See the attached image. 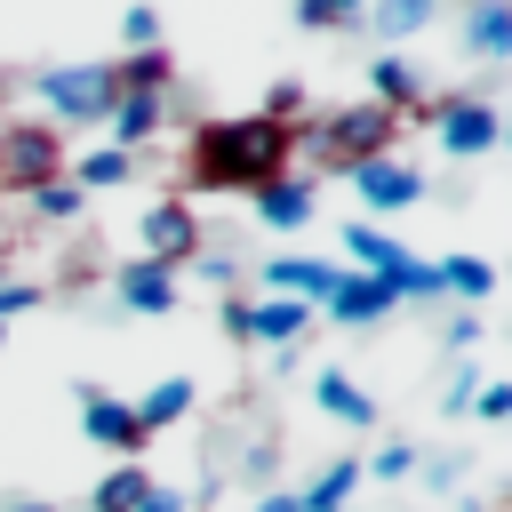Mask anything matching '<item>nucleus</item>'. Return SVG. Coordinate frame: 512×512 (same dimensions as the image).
Returning <instances> with one entry per match:
<instances>
[{
    "label": "nucleus",
    "instance_id": "1",
    "mask_svg": "<svg viewBox=\"0 0 512 512\" xmlns=\"http://www.w3.org/2000/svg\"><path fill=\"white\" fill-rule=\"evenodd\" d=\"M296 128V120H288ZM264 112H240V120H200L192 144H184V184L200 192H264L272 176H288L296 160V136Z\"/></svg>",
    "mask_w": 512,
    "mask_h": 512
},
{
    "label": "nucleus",
    "instance_id": "2",
    "mask_svg": "<svg viewBox=\"0 0 512 512\" xmlns=\"http://www.w3.org/2000/svg\"><path fill=\"white\" fill-rule=\"evenodd\" d=\"M400 112H384V104H336V112H312V120H296L288 136H296V152L304 160H320V168H360V160H384V152H400Z\"/></svg>",
    "mask_w": 512,
    "mask_h": 512
},
{
    "label": "nucleus",
    "instance_id": "3",
    "mask_svg": "<svg viewBox=\"0 0 512 512\" xmlns=\"http://www.w3.org/2000/svg\"><path fill=\"white\" fill-rule=\"evenodd\" d=\"M40 96H48V112L64 120V128H104V112H112V64H48L40 80H32ZM48 120V128H56Z\"/></svg>",
    "mask_w": 512,
    "mask_h": 512
},
{
    "label": "nucleus",
    "instance_id": "4",
    "mask_svg": "<svg viewBox=\"0 0 512 512\" xmlns=\"http://www.w3.org/2000/svg\"><path fill=\"white\" fill-rule=\"evenodd\" d=\"M432 104V144L448 152V160H480V152H496L504 144V112L488 104V96H424Z\"/></svg>",
    "mask_w": 512,
    "mask_h": 512
},
{
    "label": "nucleus",
    "instance_id": "5",
    "mask_svg": "<svg viewBox=\"0 0 512 512\" xmlns=\"http://www.w3.org/2000/svg\"><path fill=\"white\" fill-rule=\"evenodd\" d=\"M48 176H64V128H48V120H0V184L32 192Z\"/></svg>",
    "mask_w": 512,
    "mask_h": 512
},
{
    "label": "nucleus",
    "instance_id": "6",
    "mask_svg": "<svg viewBox=\"0 0 512 512\" xmlns=\"http://www.w3.org/2000/svg\"><path fill=\"white\" fill-rule=\"evenodd\" d=\"M352 176V192H360V224H376V216H400V208H416L424 200V176L400 160V152H384V160H360V168H344Z\"/></svg>",
    "mask_w": 512,
    "mask_h": 512
},
{
    "label": "nucleus",
    "instance_id": "7",
    "mask_svg": "<svg viewBox=\"0 0 512 512\" xmlns=\"http://www.w3.org/2000/svg\"><path fill=\"white\" fill-rule=\"evenodd\" d=\"M344 256H352V272H368V280H384L392 296H400V288H408V272L424 264V256H416L408 240H392L384 224H360V216L344 224Z\"/></svg>",
    "mask_w": 512,
    "mask_h": 512
},
{
    "label": "nucleus",
    "instance_id": "8",
    "mask_svg": "<svg viewBox=\"0 0 512 512\" xmlns=\"http://www.w3.org/2000/svg\"><path fill=\"white\" fill-rule=\"evenodd\" d=\"M136 240H144V256L152 264H192L200 256V216H192V200H152L144 208V224H136Z\"/></svg>",
    "mask_w": 512,
    "mask_h": 512
},
{
    "label": "nucleus",
    "instance_id": "9",
    "mask_svg": "<svg viewBox=\"0 0 512 512\" xmlns=\"http://www.w3.org/2000/svg\"><path fill=\"white\" fill-rule=\"evenodd\" d=\"M80 432H88L96 448H112L120 464H136V456H144V424H136V408H128V400H112L104 384H80Z\"/></svg>",
    "mask_w": 512,
    "mask_h": 512
},
{
    "label": "nucleus",
    "instance_id": "10",
    "mask_svg": "<svg viewBox=\"0 0 512 512\" xmlns=\"http://www.w3.org/2000/svg\"><path fill=\"white\" fill-rule=\"evenodd\" d=\"M344 280V264H328V256H264V272H256V296H296V304H328V288Z\"/></svg>",
    "mask_w": 512,
    "mask_h": 512
},
{
    "label": "nucleus",
    "instance_id": "11",
    "mask_svg": "<svg viewBox=\"0 0 512 512\" xmlns=\"http://www.w3.org/2000/svg\"><path fill=\"white\" fill-rule=\"evenodd\" d=\"M400 312V296L384 288V280H368V272H352L344 264V280L328 288V304H320V320L328 328H376V320H392Z\"/></svg>",
    "mask_w": 512,
    "mask_h": 512
},
{
    "label": "nucleus",
    "instance_id": "12",
    "mask_svg": "<svg viewBox=\"0 0 512 512\" xmlns=\"http://www.w3.org/2000/svg\"><path fill=\"white\" fill-rule=\"evenodd\" d=\"M248 200H256V224H264V232H304V224L320 216V184H312V176H296V168H288V176H272V184H264V192H248Z\"/></svg>",
    "mask_w": 512,
    "mask_h": 512
},
{
    "label": "nucleus",
    "instance_id": "13",
    "mask_svg": "<svg viewBox=\"0 0 512 512\" xmlns=\"http://www.w3.org/2000/svg\"><path fill=\"white\" fill-rule=\"evenodd\" d=\"M112 288H120V304H128V312H144V320L176 312V296H184L176 264H152V256H128V264L112 272Z\"/></svg>",
    "mask_w": 512,
    "mask_h": 512
},
{
    "label": "nucleus",
    "instance_id": "14",
    "mask_svg": "<svg viewBox=\"0 0 512 512\" xmlns=\"http://www.w3.org/2000/svg\"><path fill=\"white\" fill-rule=\"evenodd\" d=\"M312 320H320V312H312V304H296V296H248V344L288 352V344H296Z\"/></svg>",
    "mask_w": 512,
    "mask_h": 512
},
{
    "label": "nucleus",
    "instance_id": "15",
    "mask_svg": "<svg viewBox=\"0 0 512 512\" xmlns=\"http://www.w3.org/2000/svg\"><path fill=\"white\" fill-rule=\"evenodd\" d=\"M368 104H384V112H400V120H408V112L424 104V72H416L408 56H392V48H384V56L368 64Z\"/></svg>",
    "mask_w": 512,
    "mask_h": 512
},
{
    "label": "nucleus",
    "instance_id": "16",
    "mask_svg": "<svg viewBox=\"0 0 512 512\" xmlns=\"http://www.w3.org/2000/svg\"><path fill=\"white\" fill-rule=\"evenodd\" d=\"M104 128H112V152H136V144H152L168 128V96H112Z\"/></svg>",
    "mask_w": 512,
    "mask_h": 512
},
{
    "label": "nucleus",
    "instance_id": "17",
    "mask_svg": "<svg viewBox=\"0 0 512 512\" xmlns=\"http://www.w3.org/2000/svg\"><path fill=\"white\" fill-rule=\"evenodd\" d=\"M464 48H472L480 64H512V0H472Z\"/></svg>",
    "mask_w": 512,
    "mask_h": 512
},
{
    "label": "nucleus",
    "instance_id": "18",
    "mask_svg": "<svg viewBox=\"0 0 512 512\" xmlns=\"http://www.w3.org/2000/svg\"><path fill=\"white\" fill-rule=\"evenodd\" d=\"M312 400H320V416H336V424H352V432L376 424V400H368L344 368H320V376H312Z\"/></svg>",
    "mask_w": 512,
    "mask_h": 512
},
{
    "label": "nucleus",
    "instance_id": "19",
    "mask_svg": "<svg viewBox=\"0 0 512 512\" xmlns=\"http://www.w3.org/2000/svg\"><path fill=\"white\" fill-rule=\"evenodd\" d=\"M128 176H136V152H112V144H96V152H80V160L64 168V184H72L80 200H88V192H120Z\"/></svg>",
    "mask_w": 512,
    "mask_h": 512
},
{
    "label": "nucleus",
    "instance_id": "20",
    "mask_svg": "<svg viewBox=\"0 0 512 512\" xmlns=\"http://www.w3.org/2000/svg\"><path fill=\"white\" fill-rule=\"evenodd\" d=\"M128 408H136V424H144V440H152V432H168V424L192 416V376H160V384H152L144 400H128Z\"/></svg>",
    "mask_w": 512,
    "mask_h": 512
},
{
    "label": "nucleus",
    "instance_id": "21",
    "mask_svg": "<svg viewBox=\"0 0 512 512\" xmlns=\"http://www.w3.org/2000/svg\"><path fill=\"white\" fill-rule=\"evenodd\" d=\"M352 488H360V456H336L328 472H312V488L296 496V512H344Z\"/></svg>",
    "mask_w": 512,
    "mask_h": 512
},
{
    "label": "nucleus",
    "instance_id": "22",
    "mask_svg": "<svg viewBox=\"0 0 512 512\" xmlns=\"http://www.w3.org/2000/svg\"><path fill=\"white\" fill-rule=\"evenodd\" d=\"M144 488H152V472H144V456H136V464H112V472L96 480V496H88V512H136V504H144Z\"/></svg>",
    "mask_w": 512,
    "mask_h": 512
},
{
    "label": "nucleus",
    "instance_id": "23",
    "mask_svg": "<svg viewBox=\"0 0 512 512\" xmlns=\"http://www.w3.org/2000/svg\"><path fill=\"white\" fill-rule=\"evenodd\" d=\"M448 288H456L464 304H488V296H496V272H488L480 256H440V296H448Z\"/></svg>",
    "mask_w": 512,
    "mask_h": 512
},
{
    "label": "nucleus",
    "instance_id": "24",
    "mask_svg": "<svg viewBox=\"0 0 512 512\" xmlns=\"http://www.w3.org/2000/svg\"><path fill=\"white\" fill-rule=\"evenodd\" d=\"M24 200H32V216H40V224H72V216L88 208V200H80V192H72L64 176H48V184H32Z\"/></svg>",
    "mask_w": 512,
    "mask_h": 512
},
{
    "label": "nucleus",
    "instance_id": "25",
    "mask_svg": "<svg viewBox=\"0 0 512 512\" xmlns=\"http://www.w3.org/2000/svg\"><path fill=\"white\" fill-rule=\"evenodd\" d=\"M368 24H376V40H408V32L432 24V0H392V8H376Z\"/></svg>",
    "mask_w": 512,
    "mask_h": 512
},
{
    "label": "nucleus",
    "instance_id": "26",
    "mask_svg": "<svg viewBox=\"0 0 512 512\" xmlns=\"http://www.w3.org/2000/svg\"><path fill=\"white\" fill-rule=\"evenodd\" d=\"M296 24L304 32H344V24H360V8L352 0H296Z\"/></svg>",
    "mask_w": 512,
    "mask_h": 512
},
{
    "label": "nucleus",
    "instance_id": "27",
    "mask_svg": "<svg viewBox=\"0 0 512 512\" xmlns=\"http://www.w3.org/2000/svg\"><path fill=\"white\" fill-rule=\"evenodd\" d=\"M120 48H128V56L160 48V16H152V8H128V16H120Z\"/></svg>",
    "mask_w": 512,
    "mask_h": 512
},
{
    "label": "nucleus",
    "instance_id": "28",
    "mask_svg": "<svg viewBox=\"0 0 512 512\" xmlns=\"http://www.w3.org/2000/svg\"><path fill=\"white\" fill-rule=\"evenodd\" d=\"M360 472H376V480H408V472H416V448H408V440H384Z\"/></svg>",
    "mask_w": 512,
    "mask_h": 512
},
{
    "label": "nucleus",
    "instance_id": "29",
    "mask_svg": "<svg viewBox=\"0 0 512 512\" xmlns=\"http://www.w3.org/2000/svg\"><path fill=\"white\" fill-rule=\"evenodd\" d=\"M472 416H480V424H504V416H512V384L480 376V392H472Z\"/></svg>",
    "mask_w": 512,
    "mask_h": 512
},
{
    "label": "nucleus",
    "instance_id": "30",
    "mask_svg": "<svg viewBox=\"0 0 512 512\" xmlns=\"http://www.w3.org/2000/svg\"><path fill=\"white\" fill-rule=\"evenodd\" d=\"M296 112H304V80H272V96H264V120H280V128H288Z\"/></svg>",
    "mask_w": 512,
    "mask_h": 512
},
{
    "label": "nucleus",
    "instance_id": "31",
    "mask_svg": "<svg viewBox=\"0 0 512 512\" xmlns=\"http://www.w3.org/2000/svg\"><path fill=\"white\" fill-rule=\"evenodd\" d=\"M192 272H200L208 288H224V296H240V264H232V256H192Z\"/></svg>",
    "mask_w": 512,
    "mask_h": 512
},
{
    "label": "nucleus",
    "instance_id": "32",
    "mask_svg": "<svg viewBox=\"0 0 512 512\" xmlns=\"http://www.w3.org/2000/svg\"><path fill=\"white\" fill-rule=\"evenodd\" d=\"M32 304H40V288H32V280H0V336H8V320H16V312H32Z\"/></svg>",
    "mask_w": 512,
    "mask_h": 512
},
{
    "label": "nucleus",
    "instance_id": "33",
    "mask_svg": "<svg viewBox=\"0 0 512 512\" xmlns=\"http://www.w3.org/2000/svg\"><path fill=\"white\" fill-rule=\"evenodd\" d=\"M136 512H192V496H184V488H168V480H152Z\"/></svg>",
    "mask_w": 512,
    "mask_h": 512
},
{
    "label": "nucleus",
    "instance_id": "34",
    "mask_svg": "<svg viewBox=\"0 0 512 512\" xmlns=\"http://www.w3.org/2000/svg\"><path fill=\"white\" fill-rule=\"evenodd\" d=\"M216 320H224V336H232V344H248V296H224V304H216Z\"/></svg>",
    "mask_w": 512,
    "mask_h": 512
},
{
    "label": "nucleus",
    "instance_id": "35",
    "mask_svg": "<svg viewBox=\"0 0 512 512\" xmlns=\"http://www.w3.org/2000/svg\"><path fill=\"white\" fill-rule=\"evenodd\" d=\"M480 336H488V320H480V312H456V320H448V344H456V352H472Z\"/></svg>",
    "mask_w": 512,
    "mask_h": 512
},
{
    "label": "nucleus",
    "instance_id": "36",
    "mask_svg": "<svg viewBox=\"0 0 512 512\" xmlns=\"http://www.w3.org/2000/svg\"><path fill=\"white\" fill-rule=\"evenodd\" d=\"M256 512H296V496H280V488H272V496H256Z\"/></svg>",
    "mask_w": 512,
    "mask_h": 512
},
{
    "label": "nucleus",
    "instance_id": "37",
    "mask_svg": "<svg viewBox=\"0 0 512 512\" xmlns=\"http://www.w3.org/2000/svg\"><path fill=\"white\" fill-rule=\"evenodd\" d=\"M8 512H56V504H40V496H24V504H8Z\"/></svg>",
    "mask_w": 512,
    "mask_h": 512
},
{
    "label": "nucleus",
    "instance_id": "38",
    "mask_svg": "<svg viewBox=\"0 0 512 512\" xmlns=\"http://www.w3.org/2000/svg\"><path fill=\"white\" fill-rule=\"evenodd\" d=\"M0 280H8V256H0Z\"/></svg>",
    "mask_w": 512,
    "mask_h": 512
}]
</instances>
